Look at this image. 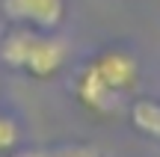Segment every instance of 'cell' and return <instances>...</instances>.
<instances>
[{
    "label": "cell",
    "mask_w": 160,
    "mask_h": 157,
    "mask_svg": "<svg viewBox=\"0 0 160 157\" xmlns=\"http://www.w3.org/2000/svg\"><path fill=\"white\" fill-rule=\"evenodd\" d=\"M92 65H95V71L110 83V89H116L119 95L137 86V71H139V65H137V59H133L131 53L107 51L104 56H98Z\"/></svg>",
    "instance_id": "3957f363"
},
{
    "label": "cell",
    "mask_w": 160,
    "mask_h": 157,
    "mask_svg": "<svg viewBox=\"0 0 160 157\" xmlns=\"http://www.w3.org/2000/svg\"><path fill=\"white\" fill-rule=\"evenodd\" d=\"M12 157H51V151H45V148H21Z\"/></svg>",
    "instance_id": "9c48e42d"
},
{
    "label": "cell",
    "mask_w": 160,
    "mask_h": 157,
    "mask_svg": "<svg viewBox=\"0 0 160 157\" xmlns=\"http://www.w3.org/2000/svg\"><path fill=\"white\" fill-rule=\"evenodd\" d=\"M36 33H39V30L24 27V24H18L15 30H9V33L3 36V42H0V59H3L9 68H24Z\"/></svg>",
    "instance_id": "5b68a950"
},
{
    "label": "cell",
    "mask_w": 160,
    "mask_h": 157,
    "mask_svg": "<svg viewBox=\"0 0 160 157\" xmlns=\"http://www.w3.org/2000/svg\"><path fill=\"white\" fill-rule=\"evenodd\" d=\"M51 157H101V151H95L92 145H62L53 148Z\"/></svg>",
    "instance_id": "ba28073f"
},
{
    "label": "cell",
    "mask_w": 160,
    "mask_h": 157,
    "mask_svg": "<svg viewBox=\"0 0 160 157\" xmlns=\"http://www.w3.org/2000/svg\"><path fill=\"white\" fill-rule=\"evenodd\" d=\"M3 15L33 30H57L65 15V0H3Z\"/></svg>",
    "instance_id": "6da1fadb"
},
{
    "label": "cell",
    "mask_w": 160,
    "mask_h": 157,
    "mask_svg": "<svg viewBox=\"0 0 160 157\" xmlns=\"http://www.w3.org/2000/svg\"><path fill=\"white\" fill-rule=\"evenodd\" d=\"M21 142V128L15 125V119H9L6 113H0V154H9Z\"/></svg>",
    "instance_id": "52a82bcc"
},
{
    "label": "cell",
    "mask_w": 160,
    "mask_h": 157,
    "mask_svg": "<svg viewBox=\"0 0 160 157\" xmlns=\"http://www.w3.org/2000/svg\"><path fill=\"white\" fill-rule=\"evenodd\" d=\"M65 53H68V45L57 36H42L36 33L33 47L27 53V62H24V71H30L33 77H53L65 62Z\"/></svg>",
    "instance_id": "7a4b0ae2"
},
{
    "label": "cell",
    "mask_w": 160,
    "mask_h": 157,
    "mask_svg": "<svg viewBox=\"0 0 160 157\" xmlns=\"http://www.w3.org/2000/svg\"><path fill=\"white\" fill-rule=\"evenodd\" d=\"M131 119H133V128L137 130H142L145 136L160 140V104L157 101H137Z\"/></svg>",
    "instance_id": "8992f818"
},
{
    "label": "cell",
    "mask_w": 160,
    "mask_h": 157,
    "mask_svg": "<svg viewBox=\"0 0 160 157\" xmlns=\"http://www.w3.org/2000/svg\"><path fill=\"white\" fill-rule=\"evenodd\" d=\"M77 95H80V101H83L89 110H95V113H113L116 104H119V92L110 89V83L95 71V65L83 68V74H80V80H77Z\"/></svg>",
    "instance_id": "277c9868"
}]
</instances>
